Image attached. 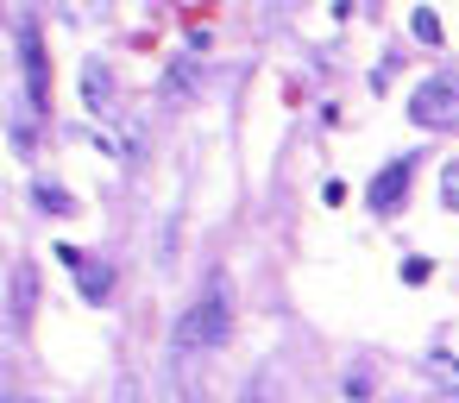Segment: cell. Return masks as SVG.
<instances>
[{"mask_svg":"<svg viewBox=\"0 0 459 403\" xmlns=\"http://www.w3.org/2000/svg\"><path fill=\"white\" fill-rule=\"evenodd\" d=\"M421 378H428L434 390H446V397H453V390H459V353L428 346V353H421Z\"/></svg>","mask_w":459,"mask_h":403,"instance_id":"cell-9","label":"cell"},{"mask_svg":"<svg viewBox=\"0 0 459 403\" xmlns=\"http://www.w3.org/2000/svg\"><path fill=\"white\" fill-rule=\"evenodd\" d=\"M409 183H415V158H390V164L371 177V189H365L371 215H396V208H403V196H409Z\"/></svg>","mask_w":459,"mask_h":403,"instance_id":"cell-4","label":"cell"},{"mask_svg":"<svg viewBox=\"0 0 459 403\" xmlns=\"http://www.w3.org/2000/svg\"><path fill=\"white\" fill-rule=\"evenodd\" d=\"M409 120L415 127H459V76H428L409 89Z\"/></svg>","mask_w":459,"mask_h":403,"instance_id":"cell-3","label":"cell"},{"mask_svg":"<svg viewBox=\"0 0 459 403\" xmlns=\"http://www.w3.org/2000/svg\"><path fill=\"white\" fill-rule=\"evenodd\" d=\"M239 403H277V384H271V378H246Z\"/></svg>","mask_w":459,"mask_h":403,"instance_id":"cell-14","label":"cell"},{"mask_svg":"<svg viewBox=\"0 0 459 403\" xmlns=\"http://www.w3.org/2000/svg\"><path fill=\"white\" fill-rule=\"evenodd\" d=\"M227 334H233V284H227V277H208V284L195 290V302L177 315V334H170V372H189L195 353L227 346Z\"/></svg>","mask_w":459,"mask_h":403,"instance_id":"cell-1","label":"cell"},{"mask_svg":"<svg viewBox=\"0 0 459 403\" xmlns=\"http://www.w3.org/2000/svg\"><path fill=\"white\" fill-rule=\"evenodd\" d=\"M415 39H421V45H440V20H434V13H415Z\"/></svg>","mask_w":459,"mask_h":403,"instance_id":"cell-15","label":"cell"},{"mask_svg":"<svg viewBox=\"0 0 459 403\" xmlns=\"http://www.w3.org/2000/svg\"><path fill=\"white\" fill-rule=\"evenodd\" d=\"M152 403H208V384H195L189 372H170L164 384H158V397Z\"/></svg>","mask_w":459,"mask_h":403,"instance_id":"cell-11","label":"cell"},{"mask_svg":"<svg viewBox=\"0 0 459 403\" xmlns=\"http://www.w3.org/2000/svg\"><path fill=\"white\" fill-rule=\"evenodd\" d=\"M195 83H202L195 57H177V64L164 70V83H158V101H164V108H183V101L195 95Z\"/></svg>","mask_w":459,"mask_h":403,"instance_id":"cell-8","label":"cell"},{"mask_svg":"<svg viewBox=\"0 0 459 403\" xmlns=\"http://www.w3.org/2000/svg\"><path fill=\"white\" fill-rule=\"evenodd\" d=\"M70 7H76V13H89V20H101V13H108V0H70Z\"/></svg>","mask_w":459,"mask_h":403,"instance_id":"cell-17","label":"cell"},{"mask_svg":"<svg viewBox=\"0 0 459 403\" xmlns=\"http://www.w3.org/2000/svg\"><path fill=\"white\" fill-rule=\"evenodd\" d=\"M440 208H446V215H459V164H446V171H440Z\"/></svg>","mask_w":459,"mask_h":403,"instance_id":"cell-13","label":"cell"},{"mask_svg":"<svg viewBox=\"0 0 459 403\" xmlns=\"http://www.w3.org/2000/svg\"><path fill=\"white\" fill-rule=\"evenodd\" d=\"M82 108H89L95 120H114V114H120V108H114V70H108L101 57L82 64Z\"/></svg>","mask_w":459,"mask_h":403,"instance_id":"cell-6","label":"cell"},{"mask_svg":"<svg viewBox=\"0 0 459 403\" xmlns=\"http://www.w3.org/2000/svg\"><path fill=\"white\" fill-rule=\"evenodd\" d=\"M20 114H13V145L26 152L32 145V127L45 120L51 108V70H45V39H39V20L20 13Z\"/></svg>","mask_w":459,"mask_h":403,"instance_id":"cell-2","label":"cell"},{"mask_svg":"<svg viewBox=\"0 0 459 403\" xmlns=\"http://www.w3.org/2000/svg\"><path fill=\"white\" fill-rule=\"evenodd\" d=\"M371 390H377V378H371V365H365V359H352V365L340 372V397H346V403H365Z\"/></svg>","mask_w":459,"mask_h":403,"instance_id":"cell-12","label":"cell"},{"mask_svg":"<svg viewBox=\"0 0 459 403\" xmlns=\"http://www.w3.org/2000/svg\"><path fill=\"white\" fill-rule=\"evenodd\" d=\"M32 202H39V215H76V196L51 177H32Z\"/></svg>","mask_w":459,"mask_h":403,"instance_id":"cell-10","label":"cell"},{"mask_svg":"<svg viewBox=\"0 0 459 403\" xmlns=\"http://www.w3.org/2000/svg\"><path fill=\"white\" fill-rule=\"evenodd\" d=\"M13 403H39V397H13Z\"/></svg>","mask_w":459,"mask_h":403,"instance_id":"cell-18","label":"cell"},{"mask_svg":"<svg viewBox=\"0 0 459 403\" xmlns=\"http://www.w3.org/2000/svg\"><path fill=\"white\" fill-rule=\"evenodd\" d=\"M101 145H108V158L139 164V158H145V114H114L108 133H101Z\"/></svg>","mask_w":459,"mask_h":403,"instance_id":"cell-5","label":"cell"},{"mask_svg":"<svg viewBox=\"0 0 459 403\" xmlns=\"http://www.w3.org/2000/svg\"><path fill=\"white\" fill-rule=\"evenodd\" d=\"M32 309H39V265H32V258H20V265H13V296H7L13 328H26V321H32Z\"/></svg>","mask_w":459,"mask_h":403,"instance_id":"cell-7","label":"cell"},{"mask_svg":"<svg viewBox=\"0 0 459 403\" xmlns=\"http://www.w3.org/2000/svg\"><path fill=\"white\" fill-rule=\"evenodd\" d=\"M403 284H428V258L409 252V258H403Z\"/></svg>","mask_w":459,"mask_h":403,"instance_id":"cell-16","label":"cell"}]
</instances>
